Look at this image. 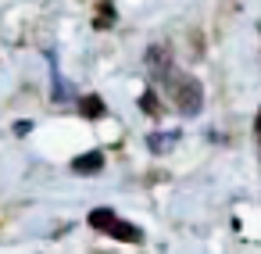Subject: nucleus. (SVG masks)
I'll return each mask as SVG.
<instances>
[{
    "label": "nucleus",
    "instance_id": "39448f33",
    "mask_svg": "<svg viewBox=\"0 0 261 254\" xmlns=\"http://www.w3.org/2000/svg\"><path fill=\"white\" fill-rule=\"evenodd\" d=\"M175 143H179V133H150V136H147V147H150L154 154H168Z\"/></svg>",
    "mask_w": 261,
    "mask_h": 254
},
{
    "label": "nucleus",
    "instance_id": "f03ea898",
    "mask_svg": "<svg viewBox=\"0 0 261 254\" xmlns=\"http://www.w3.org/2000/svg\"><path fill=\"white\" fill-rule=\"evenodd\" d=\"M90 225L100 229V233H108V236H115V240H122V243H140L143 240V229L133 225V222H125V218H118L111 208H93L90 211Z\"/></svg>",
    "mask_w": 261,
    "mask_h": 254
},
{
    "label": "nucleus",
    "instance_id": "20e7f679",
    "mask_svg": "<svg viewBox=\"0 0 261 254\" xmlns=\"http://www.w3.org/2000/svg\"><path fill=\"white\" fill-rule=\"evenodd\" d=\"M72 168H75L79 175H90V172H100V168H104V154H100V150H90V154H83V158H75V161H72Z\"/></svg>",
    "mask_w": 261,
    "mask_h": 254
},
{
    "label": "nucleus",
    "instance_id": "423d86ee",
    "mask_svg": "<svg viewBox=\"0 0 261 254\" xmlns=\"http://www.w3.org/2000/svg\"><path fill=\"white\" fill-rule=\"evenodd\" d=\"M83 115H90V118L104 115V100L100 97H83Z\"/></svg>",
    "mask_w": 261,
    "mask_h": 254
},
{
    "label": "nucleus",
    "instance_id": "6e6552de",
    "mask_svg": "<svg viewBox=\"0 0 261 254\" xmlns=\"http://www.w3.org/2000/svg\"><path fill=\"white\" fill-rule=\"evenodd\" d=\"M104 11H100V18H97V26H111L115 22V11H111V4H100Z\"/></svg>",
    "mask_w": 261,
    "mask_h": 254
},
{
    "label": "nucleus",
    "instance_id": "f257e3e1",
    "mask_svg": "<svg viewBox=\"0 0 261 254\" xmlns=\"http://www.w3.org/2000/svg\"><path fill=\"white\" fill-rule=\"evenodd\" d=\"M161 90L172 97V104L179 108V115H182V118L200 115V108H204V86H200V79H197V75L172 72V75L161 83Z\"/></svg>",
    "mask_w": 261,
    "mask_h": 254
},
{
    "label": "nucleus",
    "instance_id": "7ed1b4c3",
    "mask_svg": "<svg viewBox=\"0 0 261 254\" xmlns=\"http://www.w3.org/2000/svg\"><path fill=\"white\" fill-rule=\"evenodd\" d=\"M143 65H147V75L161 86L172 72H175V65H172V50L165 47V43H154V47H147V54H143Z\"/></svg>",
    "mask_w": 261,
    "mask_h": 254
},
{
    "label": "nucleus",
    "instance_id": "0eeeda50",
    "mask_svg": "<svg viewBox=\"0 0 261 254\" xmlns=\"http://www.w3.org/2000/svg\"><path fill=\"white\" fill-rule=\"evenodd\" d=\"M140 108H143V111H150V115H161V104H158V97H154V90H150V93H147V97L140 100Z\"/></svg>",
    "mask_w": 261,
    "mask_h": 254
},
{
    "label": "nucleus",
    "instance_id": "1a4fd4ad",
    "mask_svg": "<svg viewBox=\"0 0 261 254\" xmlns=\"http://www.w3.org/2000/svg\"><path fill=\"white\" fill-rule=\"evenodd\" d=\"M257 133H261V111H257Z\"/></svg>",
    "mask_w": 261,
    "mask_h": 254
}]
</instances>
